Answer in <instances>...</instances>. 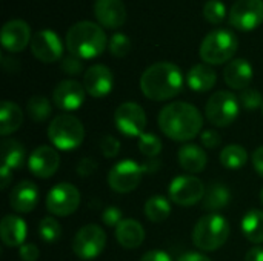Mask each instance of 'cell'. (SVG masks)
I'll return each instance as SVG.
<instances>
[{"label":"cell","instance_id":"30","mask_svg":"<svg viewBox=\"0 0 263 261\" xmlns=\"http://www.w3.org/2000/svg\"><path fill=\"white\" fill-rule=\"evenodd\" d=\"M230 200H231V194H230L228 188L216 183L206 191V194L203 197V208L208 211H219V209L225 208L230 203Z\"/></svg>","mask_w":263,"mask_h":261},{"label":"cell","instance_id":"36","mask_svg":"<svg viewBox=\"0 0 263 261\" xmlns=\"http://www.w3.org/2000/svg\"><path fill=\"white\" fill-rule=\"evenodd\" d=\"M225 15H227V8L222 0H208L203 5V17L210 23L219 25L225 20Z\"/></svg>","mask_w":263,"mask_h":261},{"label":"cell","instance_id":"50","mask_svg":"<svg viewBox=\"0 0 263 261\" xmlns=\"http://www.w3.org/2000/svg\"><path fill=\"white\" fill-rule=\"evenodd\" d=\"M260 202H262V205H263V189L260 191Z\"/></svg>","mask_w":263,"mask_h":261},{"label":"cell","instance_id":"20","mask_svg":"<svg viewBox=\"0 0 263 261\" xmlns=\"http://www.w3.org/2000/svg\"><path fill=\"white\" fill-rule=\"evenodd\" d=\"M39 203V189L37 186L29 182L23 180L17 186L12 188L9 194V206L20 214H28L34 211Z\"/></svg>","mask_w":263,"mask_h":261},{"label":"cell","instance_id":"44","mask_svg":"<svg viewBox=\"0 0 263 261\" xmlns=\"http://www.w3.org/2000/svg\"><path fill=\"white\" fill-rule=\"evenodd\" d=\"M140 261H173V258L163 251H149L140 258Z\"/></svg>","mask_w":263,"mask_h":261},{"label":"cell","instance_id":"32","mask_svg":"<svg viewBox=\"0 0 263 261\" xmlns=\"http://www.w3.org/2000/svg\"><path fill=\"white\" fill-rule=\"evenodd\" d=\"M26 112L34 122H45L51 115V103L43 95H34L26 103Z\"/></svg>","mask_w":263,"mask_h":261},{"label":"cell","instance_id":"11","mask_svg":"<svg viewBox=\"0 0 263 261\" xmlns=\"http://www.w3.org/2000/svg\"><path fill=\"white\" fill-rule=\"evenodd\" d=\"M79 205L80 192L71 183H59L46 195V209L57 217H68L74 214Z\"/></svg>","mask_w":263,"mask_h":261},{"label":"cell","instance_id":"15","mask_svg":"<svg viewBox=\"0 0 263 261\" xmlns=\"http://www.w3.org/2000/svg\"><path fill=\"white\" fill-rule=\"evenodd\" d=\"M0 40H2V46L8 52H12V54L20 52L32 40L31 28L25 20L12 18L3 25L2 32H0Z\"/></svg>","mask_w":263,"mask_h":261},{"label":"cell","instance_id":"34","mask_svg":"<svg viewBox=\"0 0 263 261\" xmlns=\"http://www.w3.org/2000/svg\"><path fill=\"white\" fill-rule=\"evenodd\" d=\"M139 149L148 158H156L162 152V142L156 134L145 132L139 137Z\"/></svg>","mask_w":263,"mask_h":261},{"label":"cell","instance_id":"35","mask_svg":"<svg viewBox=\"0 0 263 261\" xmlns=\"http://www.w3.org/2000/svg\"><path fill=\"white\" fill-rule=\"evenodd\" d=\"M108 49L109 52L117 57V58H123L129 54L131 51V40L126 34L123 32H116L112 34V37L109 38V43H108Z\"/></svg>","mask_w":263,"mask_h":261},{"label":"cell","instance_id":"1","mask_svg":"<svg viewBox=\"0 0 263 261\" xmlns=\"http://www.w3.org/2000/svg\"><path fill=\"white\" fill-rule=\"evenodd\" d=\"M203 125L200 111L185 102H173L159 114L160 131L174 142H188L197 137Z\"/></svg>","mask_w":263,"mask_h":261},{"label":"cell","instance_id":"51","mask_svg":"<svg viewBox=\"0 0 263 261\" xmlns=\"http://www.w3.org/2000/svg\"><path fill=\"white\" fill-rule=\"evenodd\" d=\"M262 114H263V106H262Z\"/></svg>","mask_w":263,"mask_h":261},{"label":"cell","instance_id":"43","mask_svg":"<svg viewBox=\"0 0 263 261\" xmlns=\"http://www.w3.org/2000/svg\"><path fill=\"white\" fill-rule=\"evenodd\" d=\"M18 255H20L22 261H37L40 252H39V249L34 245L29 243V245H22L20 246Z\"/></svg>","mask_w":263,"mask_h":261},{"label":"cell","instance_id":"38","mask_svg":"<svg viewBox=\"0 0 263 261\" xmlns=\"http://www.w3.org/2000/svg\"><path fill=\"white\" fill-rule=\"evenodd\" d=\"M100 151L106 158H112L120 151V142L112 135H103L100 138Z\"/></svg>","mask_w":263,"mask_h":261},{"label":"cell","instance_id":"7","mask_svg":"<svg viewBox=\"0 0 263 261\" xmlns=\"http://www.w3.org/2000/svg\"><path fill=\"white\" fill-rule=\"evenodd\" d=\"M239 111H240V102L230 91L214 92L205 106L206 118L219 128L230 126L237 118Z\"/></svg>","mask_w":263,"mask_h":261},{"label":"cell","instance_id":"48","mask_svg":"<svg viewBox=\"0 0 263 261\" xmlns=\"http://www.w3.org/2000/svg\"><path fill=\"white\" fill-rule=\"evenodd\" d=\"M179 261H211L206 255L199 254V252H186L185 255H182Z\"/></svg>","mask_w":263,"mask_h":261},{"label":"cell","instance_id":"22","mask_svg":"<svg viewBox=\"0 0 263 261\" xmlns=\"http://www.w3.org/2000/svg\"><path fill=\"white\" fill-rule=\"evenodd\" d=\"M28 234L26 223L17 215H6L0 223V238L8 248H18L25 245V238Z\"/></svg>","mask_w":263,"mask_h":261},{"label":"cell","instance_id":"25","mask_svg":"<svg viewBox=\"0 0 263 261\" xmlns=\"http://www.w3.org/2000/svg\"><path fill=\"white\" fill-rule=\"evenodd\" d=\"M179 165L191 174L202 172L206 166V152L197 145H185L179 151Z\"/></svg>","mask_w":263,"mask_h":261},{"label":"cell","instance_id":"40","mask_svg":"<svg viewBox=\"0 0 263 261\" xmlns=\"http://www.w3.org/2000/svg\"><path fill=\"white\" fill-rule=\"evenodd\" d=\"M122 211L116 206H109L103 211L102 214V222L106 225V226H119V223L122 222Z\"/></svg>","mask_w":263,"mask_h":261},{"label":"cell","instance_id":"19","mask_svg":"<svg viewBox=\"0 0 263 261\" xmlns=\"http://www.w3.org/2000/svg\"><path fill=\"white\" fill-rule=\"evenodd\" d=\"M28 166H29V171L35 177L49 178L57 172V169L60 166V157L55 149L43 145L32 151V154L29 155V160H28Z\"/></svg>","mask_w":263,"mask_h":261},{"label":"cell","instance_id":"5","mask_svg":"<svg viewBox=\"0 0 263 261\" xmlns=\"http://www.w3.org/2000/svg\"><path fill=\"white\" fill-rule=\"evenodd\" d=\"M239 40L230 29H214L211 31L200 45L199 54L206 65H222L231 62L237 52Z\"/></svg>","mask_w":263,"mask_h":261},{"label":"cell","instance_id":"8","mask_svg":"<svg viewBox=\"0 0 263 261\" xmlns=\"http://www.w3.org/2000/svg\"><path fill=\"white\" fill-rule=\"evenodd\" d=\"M106 246V234L97 225L83 226L74 237L72 251L80 260H94Z\"/></svg>","mask_w":263,"mask_h":261},{"label":"cell","instance_id":"13","mask_svg":"<svg viewBox=\"0 0 263 261\" xmlns=\"http://www.w3.org/2000/svg\"><path fill=\"white\" fill-rule=\"evenodd\" d=\"M206 191L202 180L193 175H180L176 177L168 189L170 200L179 206H193L203 200Z\"/></svg>","mask_w":263,"mask_h":261},{"label":"cell","instance_id":"29","mask_svg":"<svg viewBox=\"0 0 263 261\" xmlns=\"http://www.w3.org/2000/svg\"><path fill=\"white\" fill-rule=\"evenodd\" d=\"M171 214V205L170 200L163 195H153L145 203V215L153 223H162L165 222Z\"/></svg>","mask_w":263,"mask_h":261},{"label":"cell","instance_id":"39","mask_svg":"<svg viewBox=\"0 0 263 261\" xmlns=\"http://www.w3.org/2000/svg\"><path fill=\"white\" fill-rule=\"evenodd\" d=\"M60 69L68 74V75H79L83 69V63L79 57L76 55H68V57H63L62 58V63H60Z\"/></svg>","mask_w":263,"mask_h":261},{"label":"cell","instance_id":"14","mask_svg":"<svg viewBox=\"0 0 263 261\" xmlns=\"http://www.w3.org/2000/svg\"><path fill=\"white\" fill-rule=\"evenodd\" d=\"M32 55L43 63H54L63 55V43L52 29H40L31 40Z\"/></svg>","mask_w":263,"mask_h":261},{"label":"cell","instance_id":"2","mask_svg":"<svg viewBox=\"0 0 263 261\" xmlns=\"http://www.w3.org/2000/svg\"><path fill=\"white\" fill-rule=\"evenodd\" d=\"M183 88V74L180 68L170 62H159L148 66L140 77V89L143 95L154 102H165Z\"/></svg>","mask_w":263,"mask_h":261},{"label":"cell","instance_id":"41","mask_svg":"<svg viewBox=\"0 0 263 261\" xmlns=\"http://www.w3.org/2000/svg\"><path fill=\"white\" fill-rule=\"evenodd\" d=\"M77 174H79V177H82V178H86V177H89V175H92L94 172H96V169H97V163H96V160L94 158H91V157H85V158H82L79 163H77Z\"/></svg>","mask_w":263,"mask_h":261},{"label":"cell","instance_id":"26","mask_svg":"<svg viewBox=\"0 0 263 261\" xmlns=\"http://www.w3.org/2000/svg\"><path fill=\"white\" fill-rule=\"evenodd\" d=\"M23 122V111L14 102H2L0 105V134L3 137L15 132Z\"/></svg>","mask_w":263,"mask_h":261},{"label":"cell","instance_id":"3","mask_svg":"<svg viewBox=\"0 0 263 261\" xmlns=\"http://www.w3.org/2000/svg\"><path fill=\"white\" fill-rule=\"evenodd\" d=\"M66 48L71 55L79 58H96L108 46V37L103 28L94 22H77L66 32Z\"/></svg>","mask_w":263,"mask_h":261},{"label":"cell","instance_id":"21","mask_svg":"<svg viewBox=\"0 0 263 261\" xmlns=\"http://www.w3.org/2000/svg\"><path fill=\"white\" fill-rule=\"evenodd\" d=\"M253 66L245 58H234L231 60L223 69V80L225 83L237 91H243L250 86L253 80Z\"/></svg>","mask_w":263,"mask_h":261},{"label":"cell","instance_id":"47","mask_svg":"<svg viewBox=\"0 0 263 261\" xmlns=\"http://www.w3.org/2000/svg\"><path fill=\"white\" fill-rule=\"evenodd\" d=\"M245 261H263V248L262 246H256L251 248L247 255H245Z\"/></svg>","mask_w":263,"mask_h":261},{"label":"cell","instance_id":"49","mask_svg":"<svg viewBox=\"0 0 263 261\" xmlns=\"http://www.w3.org/2000/svg\"><path fill=\"white\" fill-rule=\"evenodd\" d=\"M0 177H2V189H6L12 180V174H11V169H8L6 166H2L0 169Z\"/></svg>","mask_w":263,"mask_h":261},{"label":"cell","instance_id":"33","mask_svg":"<svg viewBox=\"0 0 263 261\" xmlns=\"http://www.w3.org/2000/svg\"><path fill=\"white\" fill-rule=\"evenodd\" d=\"M39 234L40 238L46 243H54L62 235V226L60 223L52 217H45L39 223Z\"/></svg>","mask_w":263,"mask_h":261},{"label":"cell","instance_id":"37","mask_svg":"<svg viewBox=\"0 0 263 261\" xmlns=\"http://www.w3.org/2000/svg\"><path fill=\"white\" fill-rule=\"evenodd\" d=\"M239 102H240V105H242L245 109H250V111H254V109H257L259 106H263L262 94H260L257 89H253V88L243 89V91L240 92Z\"/></svg>","mask_w":263,"mask_h":261},{"label":"cell","instance_id":"18","mask_svg":"<svg viewBox=\"0 0 263 261\" xmlns=\"http://www.w3.org/2000/svg\"><path fill=\"white\" fill-rule=\"evenodd\" d=\"M94 17L100 26L117 29L126 22V6L123 0H96Z\"/></svg>","mask_w":263,"mask_h":261},{"label":"cell","instance_id":"31","mask_svg":"<svg viewBox=\"0 0 263 261\" xmlns=\"http://www.w3.org/2000/svg\"><path fill=\"white\" fill-rule=\"evenodd\" d=\"M248 162V152L240 145H230L220 152V163L228 169H239Z\"/></svg>","mask_w":263,"mask_h":261},{"label":"cell","instance_id":"46","mask_svg":"<svg viewBox=\"0 0 263 261\" xmlns=\"http://www.w3.org/2000/svg\"><path fill=\"white\" fill-rule=\"evenodd\" d=\"M142 166H143L145 174H156V172L162 168V163H160V160H157V158H149V160H146Z\"/></svg>","mask_w":263,"mask_h":261},{"label":"cell","instance_id":"16","mask_svg":"<svg viewBox=\"0 0 263 261\" xmlns=\"http://www.w3.org/2000/svg\"><path fill=\"white\" fill-rule=\"evenodd\" d=\"M112 86H114V75L108 66L92 65L86 69L83 75V88L91 97L102 98L112 91Z\"/></svg>","mask_w":263,"mask_h":261},{"label":"cell","instance_id":"24","mask_svg":"<svg viewBox=\"0 0 263 261\" xmlns=\"http://www.w3.org/2000/svg\"><path fill=\"white\" fill-rule=\"evenodd\" d=\"M216 82H217V74L206 63L194 65L186 74V85L190 89L196 92H206L213 89Z\"/></svg>","mask_w":263,"mask_h":261},{"label":"cell","instance_id":"27","mask_svg":"<svg viewBox=\"0 0 263 261\" xmlns=\"http://www.w3.org/2000/svg\"><path fill=\"white\" fill-rule=\"evenodd\" d=\"M0 154H2V166H6L11 171L22 168L26 158L25 146L14 138H5L2 142Z\"/></svg>","mask_w":263,"mask_h":261},{"label":"cell","instance_id":"9","mask_svg":"<svg viewBox=\"0 0 263 261\" xmlns=\"http://www.w3.org/2000/svg\"><path fill=\"white\" fill-rule=\"evenodd\" d=\"M143 174V166L137 165L134 160H123L114 165L108 172V185L119 194H128L140 185Z\"/></svg>","mask_w":263,"mask_h":261},{"label":"cell","instance_id":"4","mask_svg":"<svg viewBox=\"0 0 263 261\" xmlns=\"http://www.w3.org/2000/svg\"><path fill=\"white\" fill-rule=\"evenodd\" d=\"M230 237V223L220 214L202 217L193 231V243L197 249L213 252L222 248Z\"/></svg>","mask_w":263,"mask_h":261},{"label":"cell","instance_id":"17","mask_svg":"<svg viewBox=\"0 0 263 261\" xmlns=\"http://www.w3.org/2000/svg\"><path fill=\"white\" fill-rule=\"evenodd\" d=\"M85 88L76 80H62L52 91V100L62 111H76L85 102Z\"/></svg>","mask_w":263,"mask_h":261},{"label":"cell","instance_id":"42","mask_svg":"<svg viewBox=\"0 0 263 261\" xmlns=\"http://www.w3.org/2000/svg\"><path fill=\"white\" fill-rule=\"evenodd\" d=\"M200 140H202V145H203L206 149H216V148L220 145V142H222L220 134L216 132V131H213V129L205 131V132L200 135Z\"/></svg>","mask_w":263,"mask_h":261},{"label":"cell","instance_id":"12","mask_svg":"<svg viewBox=\"0 0 263 261\" xmlns=\"http://www.w3.org/2000/svg\"><path fill=\"white\" fill-rule=\"evenodd\" d=\"M114 123L120 134L126 137H140L145 134L146 114L143 108L134 102H125L119 105L114 112Z\"/></svg>","mask_w":263,"mask_h":261},{"label":"cell","instance_id":"10","mask_svg":"<svg viewBox=\"0 0 263 261\" xmlns=\"http://www.w3.org/2000/svg\"><path fill=\"white\" fill-rule=\"evenodd\" d=\"M228 22L239 31H253L263 23V0H237L228 14Z\"/></svg>","mask_w":263,"mask_h":261},{"label":"cell","instance_id":"6","mask_svg":"<svg viewBox=\"0 0 263 261\" xmlns=\"http://www.w3.org/2000/svg\"><path fill=\"white\" fill-rule=\"evenodd\" d=\"M48 137L57 149L72 151L82 145L85 138V128L76 115L60 114L49 123Z\"/></svg>","mask_w":263,"mask_h":261},{"label":"cell","instance_id":"23","mask_svg":"<svg viewBox=\"0 0 263 261\" xmlns=\"http://www.w3.org/2000/svg\"><path fill=\"white\" fill-rule=\"evenodd\" d=\"M116 238L122 248L137 249L145 240V229L137 220L126 218L122 220L116 228Z\"/></svg>","mask_w":263,"mask_h":261},{"label":"cell","instance_id":"45","mask_svg":"<svg viewBox=\"0 0 263 261\" xmlns=\"http://www.w3.org/2000/svg\"><path fill=\"white\" fill-rule=\"evenodd\" d=\"M253 166L256 169V172L263 177V146L257 148L253 154Z\"/></svg>","mask_w":263,"mask_h":261},{"label":"cell","instance_id":"28","mask_svg":"<svg viewBox=\"0 0 263 261\" xmlns=\"http://www.w3.org/2000/svg\"><path fill=\"white\" fill-rule=\"evenodd\" d=\"M242 232L245 238L254 245L263 243V212L257 209L248 211L242 218Z\"/></svg>","mask_w":263,"mask_h":261}]
</instances>
